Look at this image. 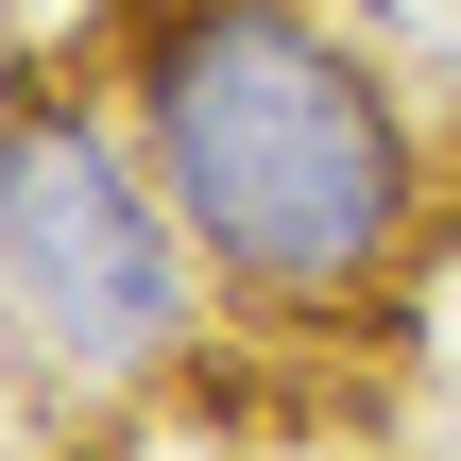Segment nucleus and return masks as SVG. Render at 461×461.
I'll return each instance as SVG.
<instances>
[{"label":"nucleus","instance_id":"nucleus-2","mask_svg":"<svg viewBox=\"0 0 461 461\" xmlns=\"http://www.w3.org/2000/svg\"><path fill=\"white\" fill-rule=\"evenodd\" d=\"M205 240L120 120V86H17L0 103V325L68 393H154L205 342Z\"/></svg>","mask_w":461,"mask_h":461},{"label":"nucleus","instance_id":"nucleus-1","mask_svg":"<svg viewBox=\"0 0 461 461\" xmlns=\"http://www.w3.org/2000/svg\"><path fill=\"white\" fill-rule=\"evenodd\" d=\"M120 120L154 137L222 308L257 325H376L428 257V137L393 68L325 0H137Z\"/></svg>","mask_w":461,"mask_h":461}]
</instances>
